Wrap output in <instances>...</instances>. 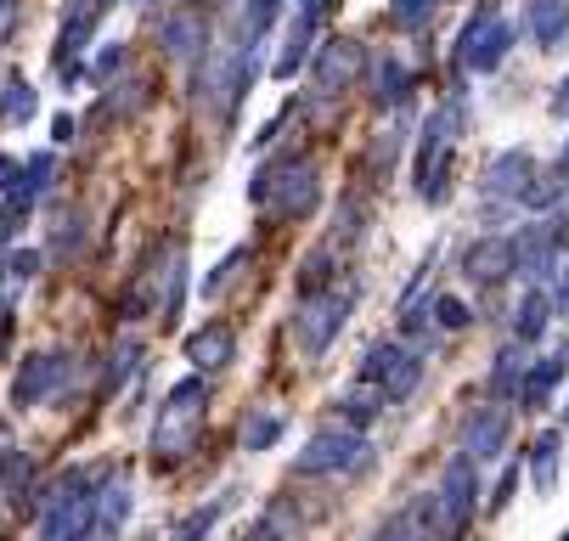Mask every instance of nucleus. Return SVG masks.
I'll list each match as a JSON object with an SVG mask.
<instances>
[{
  "label": "nucleus",
  "instance_id": "f257e3e1",
  "mask_svg": "<svg viewBox=\"0 0 569 541\" xmlns=\"http://www.w3.org/2000/svg\"><path fill=\"white\" fill-rule=\"evenodd\" d=\"M203 418H209V378H181L170 383L164 407H158V423H152V445H147V462L158 474L181 469V462L203 445Z\"/></svg>",
  "mask_w": 569,
  "mask_h": 541
},
{
  "label": "nucleus",
  "instance_id": "f03ea898",
  "mask_svg": "<svg viewBox=\"0 0 569 541\" xmlns=\"http://www.w3.org/2000/svg\"><path fill=\"white\" fill-rule=\"evenodd\" d=\"M249 203L271 220V226H288V220H310L321 209V170L305 164V159H271L254 170L249 181Z\"/></svg>",
  "mask_w": 569,
  "mask_h": 541
},
{
  "label": "nucleus",
  "instance_id": "7ed1b4c3",
  "mask_svg": "<svg viewBox=\"0 0 569 541\" xmlns=\"http://www.w3.org/2000/svg\"><path fill=\"white\" fill-rule=\"evenodd\" d=\"M97 480L102 469H68L51 491H40V541H79L97 530Z\"/></svg>",
  "mask_w": 569,
  "mask_h": 541
},
{
  "label": "nucleus",
  "instance_id": "20e7f679",
  "mask_svg": "<svg viewBox=\"0 0 569 541\" xmlns=\"http://www.w3.org/2000/svg\"><path fill=\"white\" fill-rule=\"evenodd\" d=\"M356 299H361V288L356 282H333V288H321V293H305L299 304H293V322H288V339L299 344V355L305 361H321L333 350V339L345 333V322H350V311H356Z\"/></svg>",
  "mask_w": 569,
  "mask_h": 541
},
{
  "label": "nucleus",
  "instance_id": "39448f33",
  "mask_svg": "<svg viewBox=\"0 0 569 541\" xmlns=\"http://www.w3.org/2000/svg\"><path fill=\"white\" fill-rule=\"evenodd\" d=\"M457 130H462V108H457V102L435 108V113L423 119V130H418V164H412V176H418V198H423V203H446V198H451Z\"/></svg>",
  "mask_w": 569,
  "mask_h": 541
},
{
  "label": "nucleus",
  "instance_id": "423d86ee",
  "mask_svg": "<svg viewBox=\"0 0 569 541\" xmlns=\"http://www.w3.org/2000/svg\"><path fill=\"white\" fill-rule=\"evenodd\" d=\"M372 469V440L345 429V423H328L305 440V451L293 457V474L299 480H316V474H367Z\"/></svg>",
  "mask_w": 569,
  "mask_h": 541
},
{
  "label": "nucleus",
  "instance_id": "0eeeda50",
  "mask_svg": "<svg viewBox=\"0 0 569 541\" xmlns=\"http://www.w3.org/2000/svg\"><path fill=\"white\" fill-rule=\"evenodd\" d=\"M79 361L73 350H29L12 372V407L18 412H34V407H51L68 395V383H73Z\"/></svg>",
  "mask_w": 569,
  "mask_h": 541
},
{
  "label": "nucleus",
  "instance_id": "6e6552de",
  "mask_svg": "<svg viewBox=\"0 0 569 541\" xmlns=\"http://www.w3.org/2000/svg\"><path fill=\"white\" fill-rule=\"evenodd\" d=\"M254 51L249 46H237V51H226V57H203V73H198V102H209L214 108V119L220 124H231L237 119V102L254 91Z\"/></svg>",
  "mask_w": 569,
  "mask_h": 541
},
{
  "label": "nucleus",
  "instance_id": "1a4fd4ad",
  "mask_svg": "<svg viewBox=\"0 0 569 541\" xmlns=\"http://www.w3.org/2000/svg\"><path fill=\"white\" fill-rule=\"evenodd\" d=\"M361 383L383 390L389 407H395V401H412V395L423 390V355L406 350V344H395V339H378V344H367V355H361Z\"/></svg>",
  "mask_w": 569,
  "mask_h": 541
},
{
  "label": "nucleus",
  "instance_id": "9d476101",
  "mask_svg": "<svg viewBox=\"0 0 569 541\" xmlns=\"http://www.w3.org/2000/svg\"><path fill=\"white\" fill-rule=\"evenodd\" d=\"M513 51V23L497 7H479L457 34V73H497Z\"/></svg>",
  "mask_w": 569,
  "mask_h": 541
},
{
  "label": "nucleus",
  "instance_id": "9b49d317",
  "mask_svg": "<svg viewBox=\"0 0 569 541\" xmlns=\"http://www.w3.org/2000/svg\"><path fill=\"white\" fill-rule=\"evenodd\" d=\"M435 508H440V530L446 541H457L468 530V519L479 513V462H468L462 451L446 462V474L435 485Z\"/></svg>",
  "mask_w": 569,
  "mask_h": 541
},
{
  "label": "nucleus",
  "instance_id": "f8f14e48",
  "mask_svg": "<svg viewBox=\"0 0 569 541\" xmlns=\"http://www.w3.org/2000/svg\"><path fill=\"white\" fill-rule=\"evenodd\" d=\"M310 80H316V91H328V97H345L361 73H367V51H361V40H350V34H328L316 51H310Z\"/></svg>",
  "mask_w": 569,
  "mask_h": 541
},
{
  "label": "nucleus",
  "instance_id": "ddd939ff",
  "mask_svg": "<svg viewBox=\"0 0 569 541\" xmlns=\"http://www.w3.org/2000/svg\"><path fill=\"white\" fill-rule=\"evenodd\" d=\"M51 181H57V152H29V159L12 164V176L0 181V209L29 220V209L51 192Z\"/></svg>",
  "mask_w": 569,
  "mask_h": 541
},
{
  "label": "nucleus",
  "instance_id": "4468645a",
  "mask_svg": "<svg viewBox=\"0 0 569 541\" xmlns=\"http://www.w3.org/2000/svg\"><path fill=\"white\" fill-rule=\"evenodd\" d=\"M158 46H164V57L181 62V68L203 62L209 57V18H203V7H176L164 23H158Z\"/></svg>",
  "mask_w": 569,
  "mask_h": 541
},
{
  "label": "nucleus",
  "instance_id": "2eb2a0df",
  "mask_svg": "<svg viewBox=\"0 0 569 541\" xmlns=\"http://www.w3.org/2000/svg\"><path fill=\"white\" fill-rule=\"evenodd\" d=\"M508 429H513V412L497 401V407H473L462 418V457L468 462H491L508 451Z\"/></svg>",
  "mask_w": 569,
  "mask_h": 541
},
{
  "label": "nucleus",
  "instance_id": "dca6fc26",
  "mask_svg": "<svg viewBox=\"0 0 569 541\" xmlns=\"http://www.w3.org/2000/svg\"><path fill=\"white\" fill-rule=\"evenodd\" d=\"M530 181H536V159H530L525 147H508V152H497V159L485 164V176H479L485 198H497V203H519V198L530 192Z\"/></svg>",
  "mask_w": 569,
  "mask_h": 541
},
{
  "label": "nucleus",
  "instance_id": "f3484780",
  "mask_svg": "<svg viewBox=\"0 0 569 541\" xmlns=\"http://www.w3.org/2000/svg\"><path fill=\"white\" fill-rule=\"evenodd\" d=\"M508 243H513V277H525L530 288H541L547 277H558V243H552L547 220L541 226H525L519 238H508Z\"/></svg>",
  "mask_w": 569,
  "mask_h": 541
},
{
  "label": "nucleus",
  "instance_id": "a211bd4d",
  "mask_svg": "<svg viewBox=\"0 0 569 541\" xmlns=\"http://www.w3.org/2000/svg\"><path fill=\"white\" fill-rule=\"evenodd\" d=\"M361 80H367V102L372 108H406V102H412V68H406L400 57H367V73H361Z\"/></svg>",
  "mask_w": 569,
  "mask_h": 541
},
{
  "label": "nucleus",
  "instance_id": "6ab92c4d",
  "mask_svg": "<svg viewBox=\"0 0 569 541\" xmlns=\"http://www.w3.org/2000/svg\"><path fill=\"white\" fill-rule=\"evenodd\" d=\"M462 277L473 288H502L513 277V243L508 238H473L462 249Z\"/></svg>",
  "mask_w": 569,
  "mask_h": 541
},
{
  "label": "nucleus",
  "instance_id": "aec40b11",
  "mask_svg": "<svg viewBox=\"0 0 569 541\" xmlns=\"http://www.w3.org/2000/svg\"><path fill=\"white\" fill-rule=\"evenodd\" d=\"M187 361H192L198 378L226 372V367L237 361V328H231V322H203L198 333H187Z\"/></svg>",
  "mask_w": 569,
  "mask_h": 541
},
{
  "label": "nucleus",
  "instance_id": "412c9836",
  "mask_svg": "<svg viewBox=\"0 0 569 541\" xmlns=\"http://www.w3.org/2000/svg\"><path fill=\"white\" fill-rule=\"evenodd\" d=\"M91 34H97V7H79L68 23H62V34H57V73L62 80H79L86 73V51H91Z\"/></svg>",
  "mask_w": 569,
  "mask_h": 541
},
{
  "label": "nucleus",
  "instance_id": "4be33fe9",
  "mask_svg": "<svg viewBox=\"0 0 569 541\" xmlns=\"http://www.w3.org/2000/svg\"><path fill=\"white\" fill-rule=\"evenodd\" d=\"M563 372H569V344L525 367V378H519V395H513V401H519L525 412H541V407L552 401V390L563 383Z\"/></svg>",
  "mask_w": 569,
  "mask_h": 541
},
{
  "label": "nucleus",
  "instance_id": "5701e85b",
  "mask_svg": "<svg viewBox=\"0 0 569 541\" xmlns=\"http://www.w3.org/2000/svg\"><path fill=\"white\" fill-rule=\"evenodd\" d=\"M130 508H136L130 474L124 469H102V480H97V530L119 535V524L130 519Z\"/></svg>",
  "mask_w": 569,
  "mask_h": 541
},
{
  "label": "nucleus",
  "instance_id": "b1692460",
  "mask_svg": "<svg viewBox=\"0 0 569 541\" xmlns=\"http://www.w3.org/2000/svg\"><path fill=\"white\" fill-rule=\"evenodd\" d=\"M34 113H40V91H34V80H29L23 68H7V73H0V124L23 130Z\"/></svg>",
  "mask_w": 569,
  "mask_h": 541
},
{
  "label": "nucleus",
  "instance_id": "393cba45",
  "mask_svg": "<svg viewBox=\"0 0 569 541\" xmlns=\"http://www.w3.org/2000/svg\"><path fill=\"white\" fill-rule=\"evenodd\" d=\"M333 407H339V423H345V429H356V434H361L372 418H383V412H389L383 390H372V383H361V378L350 383L345 395H333Z\"/></svg>",
  "mask_w": 569,
  "mask_h": 541
},
{
  "label": "nucleus",
  "instance_id": "a878e982",
  "mask_svg": "<svg viewBox=\"0 0 569 541\" xmlns=\"http://www.w3.org/2000/svg\"><path fill=\"white\" fill-rule=\"evenodd\" d=\"M552 322V293L547 288H525L519 311H513V344H536Z\"/></svg>",
  "mask_w": 569,
  "mask_h": 541
},
{
  "label": "nucleus",
  "instance_id": "bb28decb",
  "mask_svg": "<svg viewBox=\"0 0 569 541\" xmlns=\"http://www.w3.org/2000/svg\"><path fill=\"white\" fill-rule=\"evenodd\" d=\"M310 34H316V23L293 12V23H288V34H282V51H277V62H271L277 80H293V73L310 62V51H316V46H310Z\"/></svg>",
  "mask_w": 569,
  "mask_h": 541
},
{
  "label": "nucleus",
  "instance_id": "cd10ccee",
  "mask_svg": "<svg viewBox=\"0 0 569 541\" xmlns=\"http://www.w3.org/2000/svg\"><path fill=\"white\" fill-rule=\"evenodd\" d=\"M525 23H530L536 46H563V34H569V0H530Z\"/></svg>",
  "mask_w": 569,
  "mask_h": 541
},
{
  "label": "nucleus",
  "instance_id": "c85d7f7f",
  "mask_svg": "<svg viewBox=\"0 0 569 541\" xmlns=\"http://www.w3.org/2000/svg\"><path fill=\"white\" fill-rule=\"evenodd\" d=\"M558 457H563V434H558V429H541V434L530 440V485H536L541 497L558 485Z\"/></svg>",
  "mask_w": 569,
  "mask_h": 541
},
{
  "label": "nucleus",
  "instance_id": "c756f323",
  "mask_svg": "<svg viewBox=\"0 0 569 541\" xmlns=\"http://www.w3.org/2000/svg\"><path fill=\"white\" fill-rule=\"evenodd\" d=\"M147 102H152V80L147 73H124V80H113V91L102 97V113L136 119V113H147Z\"/></svg>",
  "mask_w": 569,
  "mask_h": 541
},
{
  "label": "nucleus",
  "instance_id": "7c9ffc66",
  "mask_svg": "<svg viewBox=\"0 0 569 541\" xmlns=\"http://www.w3.org/2000/svg\"><path fill=\"white\" fill-rule=\"evenodd\" d=\"M367 220H372L367 198H361V192H345L339 209H333V249H356V243L367 238Z\"/></svg>",
  "mask_w": 569,
  "mask_h": 541
},
{
  "label": "nucleus",
  "instance_id": "2f4dec72",
  "mask_svg": "<svg viewBox=\"0 0 569 541\" xmlns=\"http://www.w3.org/2000/svg\"><path fill=\"white\" fill-rule=\"evenodd\" d=\"M400 141H406V119H395L389 130H378L372 136V147H367V181H389V170H395V159H400Z\"/></svg>",
  "mask_w": 569,
  "mask_h": 541
},
{
  "label": "nucleus",
  "instance_id": "473e14b6",
  "mask_svg": "<svg viewBox=\"0 0 569 541\" xmlns=\"http://www.w3.org/2000/svg\"><path fill=\"white\" fill-rule=\"evenodd\" d=\"M282 434H288V418H282V412L249 407V418H242V451H271Z\"/></svg>",
  "mask_w": 569,
  "mask_h": 541
},
{
  "label": "nucleus",
  "instance_id": "72a5a7b5",
  "mask_svg": "<svg viewBox=\"0 0 569 541\" xmlns=\"http://www.w3.org/2000/svg\"><path fill=\"white\" fill-rule=\"evenodd\" d=\"M141 355H147L141 339H119V344L108 350V367H102V390H108V395H119L124 383L141 372Z\"/></svg>",
  "mask_w": 569,
  "mask_h": 541
},
{
  "label": "nucleus",
  "instance_id": "f704fd0d",
  "mask_svg": "<svg viewBox=\"0 0 569 541\" xmlns=\"http://www.w3.org/2000/svg\"><path fill=\"white\" fill-rule=\"evenodd\" d=\"M525 344H502L497 350V361H491V395L497 401H513L519 395V378H525Z\"/></svg>",
  "mask_w": 569,
  "mask_h": 541
},
{
  "label": "nucleus",
  "instance_id": "c9c22d12",
  "mask_svg": "<svg viewBox=\"0 0 569 541\" xmlns=\"http://www.w3.org/2000/svg\"><path fill=\"white\" fill-rule=\"evenodd\" d=\"M435 7H440V0H389L383 23H389L395 34H423V29L435 23Z\"/></svg>",
  "mask_w": 569,
  "mask_h": 541
},
{
  "label": "nucleus",
  "instance_id": "e433bc0d",
  "mask_svg": "<svg viewBox=\"0 0 569 541\" xmlns=\"http://www.w3.org/2000/svg\"><path fill=\"white\" fill-rule=\"evenodd\" d=\"M282 7H288V0H249V7H242V46L254 51L282 23Z\"/></svg>",
  "mask_w": 569,
  "mask_h": 541
},
{
  "label": "nucleus",
  "instance_id": "4c0bfd02",
  "mask_svg": "<svg viewBox=\"0 0 569 541\" xmlns=\"http://www.w3.org/2000/svg\"><path fill=\"white\" fill-rule=\"evenodd\" d=\"M231 502H237V491H220V497H214L209 508H192V513H187V519H181V524L170 530V541H203V535L214 530V519H220V513H226Z\"/></svg>",
  "mask_w": 569,
  "mask_h": 541
},
{
  "label": "nucleus",
  "instance_id": "58836bf2",
  "mask_svg": "<svg viewBox=\"0 0 569 541\" xmlns=\"http://www.w3.org/2000/svg\"><path fill=\"white\" fill-rule=\"evenodd\" d=\"M51 254H62V260H79V254H86V209L57 214V226H51Z\"/></svg>",
  "mask_w": 569,
  "mask_h": 541
},
{
  "label": "nucleus",
  "instance_id": "ea45409f",
  "mask_svg": "<svg viewBox=\"0 0 569 541\" xmlns=\"http://www.w3.org/2000/svg\"><path fill=\"white\" fill-rule=\"evenodd\" d=\"M333 282H339V277H333V243H328V249H310V254L299 260V299L333 288Z\"/></svg>",
  "mask_w": 569,
  "mask_h": 541
},
{
  "label": "nucleus",
  "instance_id": "a19ab883",
  "mask_svg": "<svg viewBox=\"0 0 569 541\" xmlns=\"http://www.w3.org/2000/svg\"><path fill=\"white\" fill-rule=\"evenodd\" d=\"M429 322H435L440 333H462V328L473 322V311H468L457 293H435V299H429Z\"/></svg>",
  "mask_w": 569,
  "mask_h": 541
},
{
  "label": "nucleus",
  "instance_id": "79ce46f5",
  "mask_svg": "<svg viewBox=\"0 0 569 541\" xmlns=\"http://www.w3.org/2000/svg\"><path fill=\"white\" fill-rule=\"evenodd\" d=\"M124 68H130V46H124V40H108V46L97 51V62H91V80L108 86V80H119Z\"/></svg>",
  "mask_w": 569,
  "mask_h": 541
},
{
  "label": "nucleus",
  "instance_id": "37998d69",
  "mask_svg": "<svg viewBox=\"0 0 569 541\" xmlns=\"http://www.w3.org/2000/svg\"><path fill=\"white\" fill-rule=\"evenodd\" d=\"M558 198H563V170H552V176L536 170V181H530V192H525L519 203H525V209H552Z\"/></svg>",
  "mask_w": 569,
  "mask_h": 541
},
{
  "label": "nucleus",
  "instance_id": "c03bdc74",
  "mask_svg": "<svg viewBox=\"0 0 569 541\" xmlns=\"http://www.w3.org/2000/svg\"><path fill=\"white\" fill-rule=\"evenodd\" d=\"M242 260H249V249H231V254H226V260H220V266L203 277V299H220V293H226V282L237 277V266H242Z\"/></svg>",
  "mask_w": 569,
  "mask_h": 541
},
{
  "label": "nucleus",
  "instance_id": "a18cd8bd",
  "mask_svg": "<svg viewBox=\"0 0 569 541\" xmlns=\"http://www.w3.org/2000/svg\"><path fill=\"white\" fill-rule=\"evenodd\" d=\"M0 271H7V282H34L40 277V249H12Z\"/></svg>",
  "mask_w": 569,
  "mask_h": 541
},
{
  "label": "nucleus",
  "instance_id": "49530a36",
  "mask_svg": "<svg viewBox=\"0 0 569 541\" xmlns=\"http://www.w3.org/2000/svg\"><path fill=\"white\" fill-rule=\"evenodd\" d=\"M367 541H418V530H412V519H406V513H395V519H383Z\"/></svg>",
  "mask_w": 569,
  "mask_h": 541
},
{
  "label": "nucleus",
  "instance_id": "de8ad7c7",
  "mask_svg": "<svg viewBox=\"0 0 569 541\" xmlns=\"http://www.w3.org/2000/svg\"><path fill=\"white\" fill-rule=\"evenodd\" d=\"M23 23V0H0V46H7Z\"/></svg>",
  "mask_w": 569,
  "mask_h": 541
},
{
  "label": "nucleus",
  "instance_id": "09e8293b",
  "mask_svg": "<svg viewBox=\"0 0 569 541\" xmlns=\"http://www.w3.org/2000/svg\"><path fill=\"white\" fill-rule=\"evenodd\" d=\"M513 491H519V462H508V469H502V480H497V497H491V508L502 513V508L513 502Z\"/></svg>",
  "mask_w": 569,
  "mask_h": 541
},
{
  "label": "nucleus",
  "instance_id": "8fccbe9b",
  "mask_svg": "<svg viewBox=\"0 0 569 541\" xmlns=\"http://www.w3.org/2000/svg\"><path fill=\"white\" fill-rule=\"evenodd\" d=\"M73 130H79V119H73V113H57V119H51V141H57V147H68V141H73Z\"/></svg>",
  "mask_w": 569,
  "mask_h": 541
},
{
  "label": "nucleus",
  "instance_id": "3c124183",
  "mask_svg": "<svg viewBox=\"0 0 569 541\" xmlns=\"http://www.w3.org/2000/svg\"><path fill=\"white\" fill-rule=\"evenodd\" d=\"M339 7V0H299V18H310V23H321V18H328Z\"/></svg>",
  "mask_w": 569,
  "mask_h": 541
},
{
  "label": "nucleus",
  "instance_id": "603ef678",
  "mask_svg": "<svg viewBox=\"0 0 569 541\" xmlns=\"http://www.w3.org/2000/svg\"><path fill=\"white\" fill-rule=\"evenodd\" d=\"M18 226H23L18 214H7V209H0V249H12V243H18Z\"/></svg>",
  "mask_w": 569,
  "mask_h": 541
},
{
  "label": "nucleus",
  "instance_id": "864d4df0",
  "mask_svg": "<svg viewBox=\"0 0 569 541\" xmlns=\"http://www.w3.org/2000/svg\"><path fill=\"white\" fill-rule=\"evenodd\" d=\"M7 344H12V311L0 304V355H7Z\"/></svg>",
  "mask_w": 569,
  "mask_h": 541
},
{
  "label": "nucleus",
  "instance_id": "5fc2aeb1",
  "mask_svg": "<svg viewBox=\"0 0 569 541\" xmlns=\"http://www.w3.org/2000/svg\"><path fill=\"white\" fill-rule=\"evenodd\" d=\"M12 451H18V445H12V429H7V423H0V462H7Z\"/></svg>",
  "mask_w": 569,
  "mask_h": 541
},
{
  "label": "nucleus",
  "instance_id": "6e6d98bb",
  "mask_svg": "<svg viewBox=\"0 0 569 541\" xmlns=\"http://www.w3.org/2000/svg\"><path fill=\"white\" fill-rule=\"evenodd\" d=\"M79 541H113V535L108 530H91V535H79Z\"/></svg>",
  "mask_w": 569,
  "mask_h": 541
},
{
  "label": "nucleus",
  "instance_id": "4d7b16f0",
  "mask_svg": "<svg viewBox=\"0 0 569 541\" xmlns=\"http://www.w3.org/2000/svg\"><path fill=\"white\" fill-rule=\"evenodd\" d=\"M558 170H563V176H569V141H563V159H558Z\"/></svg>",
  "mask_w": 569,
  "mask_h": 541
},
{
  "label": "nucleus",
  "instance_id": "13d9d810",
  "mask_svg": "<svg viewBox=\"0 0 569 541\" xmlns=\"http://www.w3.org/2000/svg\"><path fill=\"white\" fill-rule=\"evenodd\" d=\"M0 176H12V159H0Z\"/></svg>",
  "mask_w": 569,
  "mask_h": 541
},
{
  "label": "nucleus",
  "instance_id": "bf43d9fd",
  "mask_svg": "<svg viewBox=\"0 0 569 541\" xmlns=\"http://www.w3.org/2000/svg\"><path fill=\"white\" fill-rule=\"evenodd\" d=\"M563 423H569V401H563Z\"/></svg>",
  "mask_w": 569,
  "mask_h": 541
},
{
  "label": "nucleus",
  "instance_id": "052dcab7",
  "mask_svg": "<svg viewBox=\"0 0 569 541\" xmlns=\"http://www.w3.org/2000/svg\"><path fill=\"white\" fill-rule=\"evenodd\" d=\"M141 541H158V535H141Z\"/></svg>",
  "mask_w": 569,
  "mask_h": 541
},
{
  "label": "nucleus",
  "instance_id": "680f3d73",
  "mask_svg": "<svg viewBox=\"0 0 569 541\" xmlns=\"http://www.w3.org/2000/svg\"><path fill=\"white\" fill-rule=\"evenodd\" d=\"M558 541H569V530H563V535H558Z\"/></svg>",
  "mask_w": 569,
  "mask_h": 541
}]
</instances>
